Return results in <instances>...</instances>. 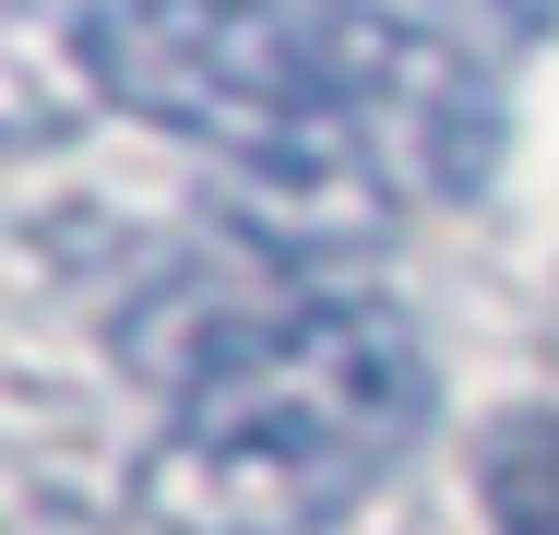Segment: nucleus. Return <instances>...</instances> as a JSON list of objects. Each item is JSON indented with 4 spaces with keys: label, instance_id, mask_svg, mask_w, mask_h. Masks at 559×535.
I'll list each match as a JSON object with an SVG mask.
<instances>
[{
    "label": "nucleus",
    "instance_id": "nucleus-1",
    "mask_svg": "<svg viewBox=\"0 0 559 535\" xmlns=\"http://www.w3.org/2000/svg\"><path fill=\"white\" fill-rule=\"evenodd\" d=\"M429 428V345L393 298H322L262 357L179 393L143 452L167 535H334Z\"/></svg>",
    "mask_w": 559,
    "mask_h": 535
},
{
    "label": "nucleus",
    "instance_id": "nucleus-2",
    "mask_svg": "<svg viewBox=\"0 0 559 535\" xmlns=\"http://www.w3.org/2000/svg\"><path fill=\"white\" fill-rule=\"evenodd\" d=\"M357 12L393 24V36H417V48H441V60H512L559 0H357Z\"/></svg>",
    "mask_w": 559,
    "mask_h": 535
},
{
    "label": "nucleus",
    "instance_id": "nucleus-3",
    "mask_svg": "<svg viewBox=\"0 0 559 535\" xmlns=\"http://www.w3.org/2000/svg\"><path fill=\"white\" fill-rule=\"evenodd\" d=\"M488 535H559V417H512L488 440Z\"/></svg>",
    "mask_w": 559,
    "mask_h": 535
}]
</instances>
